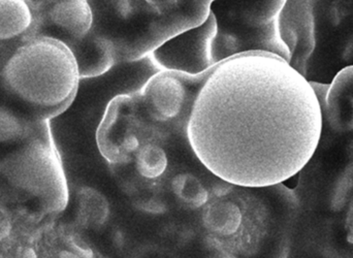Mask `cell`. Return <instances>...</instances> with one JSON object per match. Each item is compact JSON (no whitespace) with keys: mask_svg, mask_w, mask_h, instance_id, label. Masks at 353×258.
<instances>
[{"mask_svg":"<svg viewBox=\"0 0 353 258\" xmlns=\"http://www.w3.org/2000/svg\"><path fill=\"white\" fill-rule=\"evenodd\" d=\"M321 130L323 110L311 82L283 58L261 51L216 63L187 123L201 163L245 187L296 176L314 155Z\"/></svg>","mask_w":353,"mask_h":258,"instance_id":"cell-1","label":"cell"},{"mask_svg":"<svg viewBox=\"0 0 353 258\" xmlns=\"http://www.w3.org/2000/svg\"><path fill=\"white\" fill-rule=\"evenodd\" d=\"M80 78L72 50L51 37H37L19 47L1 72L2 84L10 95L49 116L72 103Z\"/></svg>","mask_w":353,"mask_h":258,"instance_id":"cell-2","label":"cell"},{"mask_svg":"<svg viewBox=\"0 0 353 258\" xmlns=\"http://www.w3.org/2000/svg\"><path fill=\"white\" fill-rule=\"evenodd\" d=\"M288 0H213L216 21L212 47L214 63L245 52L276 54L292 61V52L280 34L279 17Z\"/></svg>","mask_w":353,"mask_h":258,"instance_id":"cell-3","label":"cell"},{"mask_svg":"<svg viewBox=\"0 0 353 258\" xmlns=\"http://www.w3.org/2000/svg\"><path fill=\"white\" fill-rule=\"evenodd\" d=\"M148 117L140 93L120 95L108 106L97 129V141L101 155L112 164L126 163L143 145L142 123Z\"/></svg>","mask_w":353,"mask_h":258,"instance_id":"cell-4","label":"cell"},{"mask_svg":"<svg viewBox=\"0 0 353 258\" xmlns=\"http://www.w3.org/2000/svg\"><path fill=\"white\" fill-rule=\"evenodd\" d=\"M216 21L210 12L205 22L174 35L153 50L155 63L163 70L199 75L215 66L212 47L215 39Z\"/></svg>","mask_w":353,"mask_h":258,"instance_id":"cell-5","label":"cell"},{"mask_svg":"<svg viewBox=\"0 0 353 258\" xmlns=\"http://www.w3.org/2000/svg\"><path fill=\"white\" fill-rule=\"evenodd\" d=\"M212 68L199 75L161 70L151 77L140 93L141 101L151 119L163 123L178 117L189 95L199 92Z\"/></svg>","mask_w":353,"mask_h":258,"instance_id":"cell-6","label":"cell"},{"mask_svg":"<svg viewBox=\"0 0 353 258\" xmlns=\"http://www.w3.org/2000/svg\"><path fill=\"white\" fill-rule=\"evenodd\" d=\"M49 18L74 39H83L92 27L93 14L87 0H60L52 6Z\"/></svg>","mask_w":353,"mask_h":258,"instance_id":"cell-7","label":"cell"},{"mask_svg":"<svg viewBox=\"0 0 353 258\" xmlns=\"http://www.w3.org/2000/svg\"><path fill=\"white\" fill-rule=\"evenodd\" d=\"M32 23V14L24 0H0V41L23 34Z\"/></svg>","mask_w":353,"mask_h":258,"instance_id":"cell-8","label":"cell"},{"mask_svg":"<svg viewBox=\"0 0 353 258\" xmlns=\"http://www.w3.org/2000/svg\"><path fill=\"white\" fill-rule=\"evenodd\" d=\"M203 224L214 234L230 236L236 234L240 228L242 213L240 208L232 201H216L205 210Z\"/></svg>","mask_w":353,"mask_h":258,"instance_id":"cell-9","label":"cell"},{"mask_svg":"<svg viewBox=\"0 0 353 258\" xmlns=\"http://www.w3.org/2000/svg\"><path fill=\"white\" fill-rule=\"evenodd\" d=\"M134 158L137 170L144 178H159L168 168V157L165 150L153 143H144L137 152Z\"/></svg>","mask_w":353,"mask_h":258,"instance_id":"cell-10","label":"cell"},{"mask_svg":"<svg viewBox=\"0 0 353 258\" xmlns=\"http://www.w3.org/2000/svg\"><path fill=\"white\" fill-rule=\"evenodd\" d=\"M172 188L181 201L192 208L203 207L209 197L205 187L192 175H178L172 182Z\"/></svg>","mask_w":353,"mask_h":258,"instance_id":"cell-11","label":"cell"},{"mask_svg":"<svg viewBox=\"0 0 353 258\" xmlns=\"http://www.w3.org/2000/svg\"><path fill=\"white\" fill-rule=\"evenodd\" d=\"M83 218L92 226H101L109 214V205L105 197L92 189H87L82 199Z\"/></svg>","mask_w":353,"mask_h":258,"instance_id":"cell-12","label":"cell"},{"mask_svg":"<svg viewBox=\"0 0 353 258\" xmlns=\"http://www.w3.org/2000/svg\"><path fill=\"white\" fill-rule=\"evenodd\" d=\"M24 131L22 122L8 110L0 108V143L17 141Z\"/></svg>","mask_w":353,"mask_h":258,"instance_id":"cell-13","label":"cell"},{"mask_svg":"<svg viewBox=\"0 0 353 258\" xmlns=\"http://www.w3.org/2000/svg\"><path fill=\"white\" fill-rule=\"evenodd\" d=\"M60 258H80L78 255H74V253L68 252V251H63L60 255Z\"/></svg>","mask_w":353,"mask_h":258,"instance_id":"cell-14","label":"cell"},{"mask_svg":"<svg viewBox=\"0 0 353 258\" xmlns=\"http://www.w3.org/2000/svg\"><path fill=\"white\" fill-rule=\"evenodd\" d=\"M212 258H236L234 255H230V253L220 252L218 255H214Z\"/></svg>","mask_w":353,"mask_h":258,"instance_id":"cell-15","label":"cell"}]
</instances>
